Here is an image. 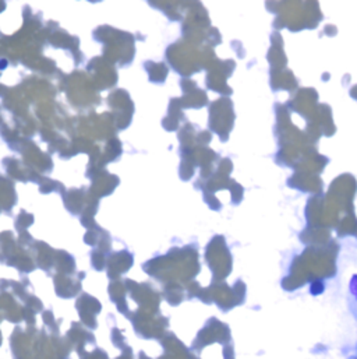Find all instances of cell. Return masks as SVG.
Here are the masks:
<instances>
[{
  "label": "cell",
  "mask_w": 357,
  "mask_h": 359,
  "mask_svg": "<svg viewBox=\"0 0 357 359\" xmlns=\"http://www.w3.org/2000/svg\"><path fill=\"white\" fill-rule=\"evenodd\" d=\"M349 309L357 320V274L351 276L349 281Z\"/></svg>",
  "instance_id": "6da1fadb"
}]
</instances>
